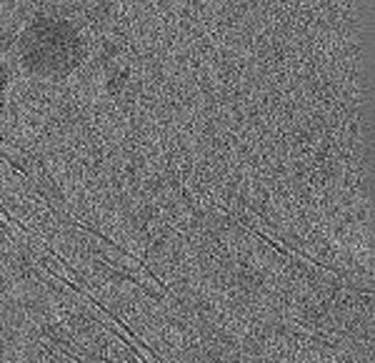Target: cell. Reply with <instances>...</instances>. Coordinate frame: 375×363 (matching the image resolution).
Instances as JSON below:
<instances>
[{
    "instance_id": "obj_1",
    "label": "cell",
    "mask_w": 375,
    "mask_h": 363,
    "mask_svg": "<svg viewBox=\"0 0 375 363\" xmlns=\"http://www.w3.org/2000/svg\"><path fill=\"white\" fill-rule=\"evenodd\" d=\"M18 55L35 75H65L80 65L86 46L75 25L55 18H38L20 35Z\"/></svg>"
},
{
    "instance_id": "obj_2",
    "label": "cell",
    "mask_w": 375,
    "mask_h": 363,
    "mask_svg": "<svg viewBox=\"0 0 375 363\" xmlns=\"http://www.w3.org/2000/svg\"><path fill=\"white\" fill-rule=\"evenodd\" d=\"M125 81H128V68H123L120 73H115V75H110L108 78V91H120V88L125 86Z\"/></svg>"
},
{
    "instance_id": "obj_3",
    "label": "cell",
    "mask_w": 375,
    "mask_h": 363,
    "mask_svg": "<svg viewBox=\"0 0 375 363\" xmlns=\"http://www.w3.org/2000/svg\"><path fill=\"white\" fill-rule=\"evenodd\" d=\"M8 83H11V73H8V68H6V65H0V93L6 91V88H8Z\"/></svg>"
}]
</instances>
